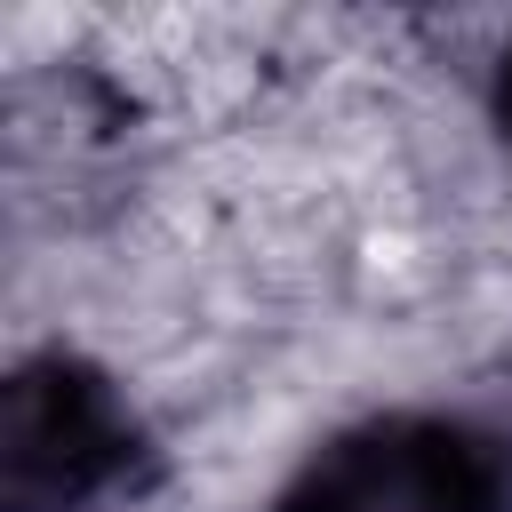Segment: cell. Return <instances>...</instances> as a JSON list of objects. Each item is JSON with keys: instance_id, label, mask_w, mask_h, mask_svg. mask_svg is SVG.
I'll use <instances>...</instances> for the list:
<instances>
[{"instance_id": "obj_3", "label": "cell", "mask_w": 512, "mask_h": 512, "mask_svg": "<svg viewBox=\"0 0 512 512\" xmlns=\"http://www.w3.org/2000/svg\"><path fill=\"white\" fill-rule=\"evenodd\" d=\"M496 104H504V120H512V48H504V72H496Z\"/></svg>"}, {"instance_id": "obj_1", "label": "cell", "mask_w": 512, "mask_h": 512, "mask_svg": "<svg viewBox=\"0 0 512 512\" xmlns=\"http://www.w3.org/2000/svg\"><path fill=\"white\" fill-rule=\"evenodd\" d=\"M280 512H512V472L464 424L392 416L312 456Z\"/></svg>"}, {"instance_id": "obj_2", "label": "cell", "mask_w": 512, "mask_h": 512, "mask_svg": "<svg viewBox=\"0 0 512 512\" xmlns=\"http://www.w3.org/2000/svg\"><path fill=\"white\" fill-rule=\"evenodd\" d=\"M128 416L112 392L80 368H24L8 384V424H0V464H8V504L16 512H64L96 496L120 472Z\"/></svg>"}]
</instances>
